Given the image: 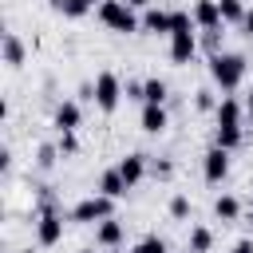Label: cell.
I'll return each instance as SVG.
<instances>
[{
    "label": "cell",
    "instance_id": "6da1fadb",
    "mask_svg": "<svg viewBox=\"0 0 253 253\" xmlns=\"http://www.w3.org/2000/svg\"><path fill=\"white\" fill-rule=\"evenodd\" d=\"M210 79L229 95V91H237L241 87V79H245V55H237V51H221V55H210Z\"/></svg>",
    "mask_w": 253,
    "mask_h": 253
},
{
    "label": "cell",
    "instance_id": "7a4b0ae2",
    "mask_svg": "<svg viewBox=\"0 0 253 253\" xmlns=\"http://www.w3.org/2000/svg\"><path fill=\"white\" fill-rule=\"evenodd\" d=\"M95 12H99V20H103L111 32H123V36H130V32H138V28H142V20L134 16V8H130L126 0H103Z\"/></svg>",
    "mask_w": 253,
    "mask_h": 253
},
{
    "label": "cell",
    "instance_id": "3957f363",
    "mask_svg": "<svg viewBox=\"0 0 253 253\" xmlns=\"http://www.w3.org/2000/svg\"><path fill=\"white\" fill-rule=\"evenodd\" d=\"M71 221H107V217H115V198H103V194H91V198H83V202H75L71 206V213H67Z\"/></svg>",
    "mask_w": 253,
    "mask_h": 253
},
{
    "label": "cell",
    "instance_id": "277c9868",
    "mask_svg": "<svg viewBox=\"0 0 253 253\" xmlns=\"http://www.w3.org/2000/svg\"><path fill=\"white\" fill-rule=\"evenodd\" d=\"M123 95H126V87H123V79H119L115 71H99V75H95V107H99V111L111 115Z\"/></svg>",
    "mask_w": 253,
    "mask_h": 253
},
{
    "label": "cell",
    "instance_id": "5b68a950",
    "mask_svg": "<svg viewBox=\"0 0 253 253\" xmlns=\"http://www.w3.org/2000/svg\"><path fill=\"white\" fill-rule=\"evenodd\" d=\"M202 174H206V182H210V186L225 182V174H229V150L210 146V150L202 154Z\"/></svg>",
    "mask_w": 253,
    "mask_h": 253
},
{
    "label": "cell",
    "instance_id": "8992f818",
    "mask_svg": "<svg viewBox=\"0 0 253 253\" xmlns=\"http://www.w3.org/2000/svg\"><path fill=\"white\" fill-rule=\"evenodd\" d=\"M36 237H40L43 249L59 245V241H63V213H59V210H43V213H40V225H36Z\"/></svg>",
    "mask_w": 253,
    "mask_h": 253
},
{
    "label": "cell",
    "instance_id": "52a82bcc",
    "mask_svg": "<svg viewBox=\"0 0 253 253\" xmlns=\"http://www.w3.org/2000/svg\"><path fill=\"white\" fill-rule=\"evenodd\" d=\"M79 123H83V111H79L75 99H63V103L55 107V115H51V126H55L59 134H75Z\"/></svg>",
    "mask_w": 253,
    "mask_h": 253
},
{
    "label": "cell",
    "instance_id": "ba28073f",
    "mask_svg": "<svg viewBox=\"0 0 253 253\" xmlns=\"http://www.w3.org/2000/svg\"><path fill=\"white\" fill-rule=\"evenodd\" d=\"M194 28H202V32H217L225 20H221V8H217V0H198L194 4Z\"/></svg>",
    "mask_w": 253,
    "mask_h": 253
},
{
    "label": "cell",
    "instance_id": "9c48e42d",
    "mask_svg": "<svg viewBox=\"0 0 253 253\" xmlns=\"http://www.w3.org/2000/svg\"><path fill=\"white\" fill-rule=\"evenodd\" d=\"M198 55V36L194 32H178V36H170V59L182 67V63H190Z\"/></svg>",
    "mask_w": 253,
    "mask_h": 253
},
{
    "label": "cell",
    "instance_id": "30bf717a",
    "mask_svg": "<svg viewBox=\"0 0 253 253\" xmlns=\"http://www.w3.org/2000/svg\"><path fill=\"white\" fill-rule=\"evenodd\" d=\"M95 245H103V249H123V221H119V217L99 221V225H95Z\"/></svg>",
    "mask_w": 253,
    "mask_h": 253
},
{
    "label": "cell",
    "instance_id": "8fae6325",
    "mask_svg": "<svg viewBox=\"0 0 253 253\" xmlns=\"http://www.w3.org/2000/svg\"><path fill=\"white\" fill-rule=\"evenodd\" d=\"M138 123H142V130H146V134H162V130L170 126V115H166V107L142 103V115H138Z\"/></svg>",
    "mask_w": 253,
    "mask_h": 253
},
{
    "label": "cell",
    "instance_id": "7c38bea8",
    "mask_svg": "<svg viewBox=\"0 0 253 253\" xmlns=\"http://www.w3.org/2000/svg\"><path fill=\"white\" fill-rule=\"evenodd\" d=\"M119 174H123V182L134 190V186L146 178V154H126V158L119 162Z\"/></svg>",
    "mask_w": 253,
    "mask_h": 253
},
{
    "label": "cell",
    "instance_id": "4fadbf2b",
    "mask_svg": "<svg viewBox=\"0 0 253 253\" xmlns=\"http://www.w3.org/2000/svg\"><path fill=\"white\" fill-rule=\"evenodd\" d=\"M130 186L123 182V174H119V166H111V170H103V178H99V194L103 198H123Z\"/></svg>",
    "mask_w": 253,
    "mask_h": 253
},
{
    "label": "cell",
    "instance_id": "5bb4252c",
    "mask_svg": "<svg viewBox=\"0 0 253 253\" xmlns=\"http://www.w3.org/2000/svg\"><path fill=\"white\" fill-rule=\"evenodd\" d=\"M166 99H170V87H166V79H158V75L142 79V103H154V107H162Z\"/></svg>",
    "mask_w": 253,
    "mask_h": 253
},
{
    "label": "cell",
    "instance_id": "9a60e30c",
    "mask_svg": "<svg viewBox=\"0 0 253 253\" xmlns=\"http://www.w3.org/2000/svg\"><path fill=\"white\" fill-rule=\"evenodd\" d=\"M217 126H241V103L233 95H221V103H217Z\"/></svg>",
    "mask_w": 253,
    "mask_h": 253
},
{
    "label": "cell",
    "instance_id": "2e32d148",
    "mask_svg": "<svg viewBox=\"0 0 253 253\" xmlns=\"http://www.w3.org/2000/svg\"><path fill=\"white\" fill-rule=\"evenodd\" d=\"M142 32L170 36V12H162V8H146V12H142Z\"/></svg>",
    "mask_w": 253,
    "mask_h": 253
},
{
    "label": "cell",
    "instance_id": "e0dca14e",
    "mask_svg": "<svg viewBox=\"0 0 253 253\" xmlns=\"http://www.w3.org/2000/svg\"><path fill=\"white\" fill-rule=\"evenodd\" d=\"M213 213H217L221 221H237V217H241V202H237L233 194H221V198L213 202Z\"/></svg>",
    "mask_w": 253,
    "mask_h": 253
},
{
    "label": "cell",
    "instance_id": "ac0fdd59",
    "mask_svg": "<svg viewBox=\"0 0 253 253\" xmlns=\"http://www.w3.org/2000/svg\"><path fill=\"white\" fill-rule=\"evenodd\" d=\"M186 249H190V253H210V249H213V233H210L206 225H194V229H190V245H186Z\"/></svg>",
    "mask_w": 253,
    "mask_h": 253
},
{
    "label": "cell",
    "instance_id": "d6986e66",
    "mask_svg": "<svg viewBox=\"0 0 253 253\" xmlns=\"http://www.w3.org/2000/svg\"><path fill=\"white\" fill-rule=\"evenodd\" d=\"M217 8H221V20H225V24H245V12H249V8H245L241 0H217Z\"/></svg>",
    "mask_w": 253,
    "mask_h": 253
},
{
    "label": "cell",
    "instance_id": "ffe728a7",
    "mask_svg": "<svg viewBox=\"0 0 253 253\" xmlns=\"http://www.w3.org/2000/svg\"><path fill=\"white\" fill-rule=\"evenodd\" d=\"M4 63H8V67H20V63H24V43H20L12 32L4 36Z\"/></svg>",
    "mask_w": 253,
    "mask_h": 253
},
{
    "label": "cell",
    "instance_id": "44dd1931",
    "mask_svg": "<svg viewBox=\"0 0 253 253\" xmlns=\"http://www.w3.org/2000/svg\"><path fill=\"white\" fill-rule=\"evenodd\" d=\"M213 146H221V150H233V146H241V126H217V138H213Z\"/></svg>",
    "mask_w": 253,
    "mask_h": 253
},
{
    "label": "cell",
    "instance_id": "7402d4cb",
    "mask_svg": "<svg viewBox=\"0 0 253 253\" xmlns=\"http://www.w3.org/2000/svg\"><path fill=\"white\" fill-rule=\"evenodd\" d=\"M130 253H170V249H166V241H162L158 233H146V237H142Z\"/></svg>",
    "mask_w": 253,
    "mask_h": 253
},
{
    "label": "cell",
    "instance_id": "603a6c76",
    "mask_svg": "<svg viewBox=\"0 0 253 253\" xmlns=\"http://www.w3.org/2000/svg\"><path fill=\"white\" fill-rule=\"evenodd\" d=\"M178 32H194V16L190 12H170V36Z\"/></svg>",
    "mask_w": 253,
    "mask_h": 253
},
{
    "label": "cell",
    "instance_id": "cb8c5ba5",
    "mask_svg": "<svg viewBox=\"0 0 253 253\" xmlns=\"http://www.w3.org/2000/svg\"><path fill=\"white\" fill-rule=\"evenodd\" d=\"M170 217H174V221H186V217H190V198H186V194H174V198H170Z\"/></svg>",
    "mask_w": 253,
    "mask_h": 253
},
{
    "label": "cell",
    "instance_id": "d4e9b609",
    "mask_svg": "<svg viewBox=\"0 0 253 253\" xmlns=\"http://www.w3.org/2000/svg\"><path fill=\"white\" fill-rule=\"evenodd\" d=\"M202 43H206V51H210V55H221V28H217V32H206V36H202Z\"/></svg>",
    "mask_w": 253,
    "mask_h": 253
},
{
    "label": "cell",
    "instance_id": "484cf974",
    "mask_svg": "<svg viewBox=\"0 0 253 253\" xmlns=\"http://www.w3.org/2000/svg\"><path fill=\"white\" fill-rule=\"evenodd\" d=\"M194 103H198V111H217V99H213V91H210V87H202Z\"/></svg>",
    "mask_w": 253,
    "mask_h": 253
},
{
    "label": "cell",
    "instance_id": "4316f807",
    "mask_svg": "<svg viewBox=\"0 0 253 253\" xmlns=\"http://www.w3.org/2000/svg\"><path fill=\"white\" fill-rule=\"evenodd\" d=\"M75 150H79L75 134H59V154H75Z\"/></svg>",
    "mask_w": 253,
    "mask_h": 253
},
{
    "label": "cell",
    "instance_id": "83f0119b",
    "mask_svg": "<svg viewBox=\"0 0 253 253\" xmlns=\"http://www.w3.org/2000/svg\"><path fill=\"white\" fill-rule=\"evenodd\" d=\"M55 150H59V146H40V166H43V170L55 162Z\"/></svg>",
    "mask_w": 253,
    "mask_h": 253
},
{
    "label": "cell",
    "instance_id": "f1b7e54d",
    "mask_svg": "<svg viewBox=\"0 0 253 253\" xmlns=\"http://www.w3.org/2000/svg\"><path fill=\"white\" fill-rule=\"evenodd\" d=\"M126 99H142V83H126Z\"/></svg>",
    "mask_w": 253,
    "mask_h": 253
},
{
    "label": "cell",
    "instance_id": "f546056e",
    "mask_svg": "<svg viewBox=\"0 0 253 253\" xmlns=\"http://www.w3.org/2000/svg\"><path fill=\"white\" fill-rule=\"evenodd\" d=\"M233 253H253V241H237V245H233Z\"/></svg>",
    "mask_w": 253,
    "mask_h": 253
},
{
    "label": "cell",
    "instance_id": "4dcf8cb0",
    "mask_svg": "<svg viewBox=\"0 0 253 253\" xmlns=\"http://www.w3.org/2000/svg\"><path fill=\"white\" fill-rule=\"evenodd\" d=\"M47 4H51L55 12H67V4H71V0H47Z\"/></svg>",
    "mask_w": 253,
    "mask_h": 253
},
{
    "label": "cell",
    "instance_id": "1f68e13d",
    "mask_svg": "<svg viewBox=\"0 0 253 253\" xmlns=\"http://www.w3.org/2000/svg\"><path fill=\"white\" fill-rule=\"evenodd\" d=\"M75 4H79V8H87V12H91V8H99V4H103V0H75Z\"/></svg>",
    "mask_w": 253,
    "mask_h": 253
},
{
    "label": "cell",
    "instance_id": "d6a6232c",
    "mask_svg": "<svg viewBox=\"0 0 253 253\" xmlns=\"http://www.w3.org/2000/svg\"><path fill=\"white\" fill-rule=\"evenodd\" d=\"M245 32H249V36H253V8H249V12H245Z\"/></svg>",
    "mask_w": 253,
    "mask_h": 253
},
{
    "label": "cell",
    "instance_id": "836d02e7",
    "mask_svg": "<svg viewBox=\"0 0 253 253\" xmlns=\"http://www.w3.org/2000/svg\"><path fill=\"white\" fill-rule=\"evenodd\" d=\"M130 8H150V0H126Z\"/></svg>",
    "mask_w": 253,
    "mask_h": 253
},
{
    "label": "cell",
    "instance_id": "e575fe53",
    "mask_svg": "<svg viewBox=\"0 0 253 253\" xmlns=\"http://www.w3.org/2000/svg\"><path fill=\"white\" fill-rule=\"evenodd\" d=\"M245 111H249V115H253V91H249V95H245Z\"/></svg>",
    "mask_w": 253,
    "mask_h": 253
},
{
    "label": "cell",
    "instance_id": "d590c367",
    "mask_svg": "<svg viewBox=\"0 0 253 253\" xmlns=\"http://www.w3.org/2000/svg\"><path fill=\"white\" fill-rule=\"evenodd\" d=\"M107 253H126V249H107Z\"/></svg>",
    "mask_w": 253,
    "mask_h": 253
},
{
    "label": "cell",
    "instance_id": "8d00e7d4",
    "mask_svg": "<svg viewBox=\"0 0 253 253\" xmlns=\"http://www.w3.org/2000/svg\"><path fill=\"white\" fill-rule=\"evenodd\" d=\"M79 253H95V249H79Z\"/></svg>",
    "mask_w": 253,
    "mask_h": 253
},
{
    "label": "cell",
    "instance_id": "74e56055",
    "mask_svg": "<svg viewBox=\"0 0 253 253\" xmlns=\"http://www.w3.org/2000/svg\"><path fill=\"white\" fill-rule=\"evenodd\" d=\"M28 253H40V249H28Z\"/></svg>",
    "mask_w": 253,
    "mask_h": 253
}]
</instances>
